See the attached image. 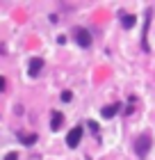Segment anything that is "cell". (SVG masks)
I'll list each match as a JSON object with an SVG mask.
<instances>
[{
    "label": "cell",
    "instance_id": "obj_5",
    "mask_svg": "<svg viewBox=\"0 0 155 160\" xmlns=\"http://www.w3.org/2000/svg\"><path fill=\"white\" fill-rule=\"evenodd\" d=\"M62 121H64L62 112H53V121H50V128H53V130H60V128H62Z\"/></svg>",
    "mask_w": 155,
    "mask_h": 160
},
{
    "label": "cell",
    "instance_id": "obj_3",
    "mask_svg": "<svg viewBox=\"0 0 155 160\" xmlns=\"http://www.w3.org/2000/svg\"><path fill=\"white\" fill-rule=\"evenodd\" d=\"M73 34H75V41L80 43V46H91V34L85 30V28H75V30H73Z\"/></svg>",
    "mask_w": 155,
    "mask_h": 160
},
{
    "label": "cell",
    "instance_id": "obj_7",
    "mask_svg": "<svg viewBox=\"0 0 155 160\" xmlns=\"http://www.w3.org/2000/svg\"><path fill=\"white\" fill-rule=\"evenodd\" d=\"M121 23H123V28H132V25H135V16H132V14H125Z\"/></svg>",
    "mask_w": 155,
    "mask_h": 160
},
{
    "label": "cell",
    "instance_id": "obj_9",
    "mask_svg": "<svg viewBox=\"0 0 155 160\" xmlns=\"http://www.w3.org/2000/svg\"><path fill=\"white\" fill-rule=\"evenodd\" d=\"M71 98H73L71 92H64V94H62V101H71Z\"/></svg>",
    "mask_w": 155,
    "mask_h": 160
},
{
    "label": "cell",
    "instance_id": "obj_4",
    "mask_svg": "<svg viewBox=\"0 0 155 160\" xmlns=\"http://www.w3.org/2000/svg\"><path fill=\"white\" fill-rule=\"evenodd\" d=\"M41 69H43V60H41V57H32L30 64H27V73H30L32 78H36Z\"/></svg>",
    "mask_w": 155,
    "mask_h": 160
},
{
    "label": "cell",
    "instance_id": "obj_1",
    "mask_svg": "<svg viewBox=\"0 0 155 160\" xmlns=\"http://www.w3.org/2000/svg\"><path fill=\"white\" fill-rule=\"evenodd\" d=\"M148 149H151V137L148 135H139L137 137V142H135V151H137V156H146V153H148Z\"/></svg>",
    "mask_w": 155,
    "mask_h": 160
},
{
    "label": "cell",
    "instance_id": "obj_8",
    "mask_svg": "<svg viewBox=\"0 0 155 160\" xmlns=\"http://www.w3.org/2000/svg\"><path fill=\"white\" fill-rule=\"evenodd\" d=\"M18 137H21V142H23V144H34L36 142V135H23V133H21Z\"/></svg>",
    "mask_w": 155,
    "mask_h": 160
},
{
    "label": "cell",
    "instance_id": "obj_6",
    "mask_svg": "<svg viewBox=\"0 0 155 160\" xmlns=\"http://www.w3.org/2000/svg\"><path fill=\"white\" fill-rule=\"evenodd\" d=\"M116 110H119V105H107V108H103V117H105V119H112L114 117V114H116Z\"/></svg>",
    "mask_w": 155,
    "mask_h": 160
},
{
    "label": "cell",
    "instance_id": "obj_11",
    "mask_svg": "<svg viewBox=\"0 0 155 160\" xmlns=\"http://www.w3.org/2000/svg\"><path fill=\"white\" fill-rule=\"evenodd\" d=\"M0 92H5V78L0 76Z\"/></svg>",
    "mask_w": 155,
    "mask_h": 160
},
{
    "label": "cell",
    "instance_id": "obj_10",
    "mask_svg": "<svg viewBox=\"0 0 155 160\" xmlns=\"http://www.w3.org/2000/svg\"><path fill=\"white\" fill-rule=\"evenodd\" d=\"M5 160H18V156H16V153H9V156H7Z\"/></svg>",
    "mask_w": 155,
    "mask_h": 160
},
{
    "label": "cell",
    "instance_id": "obj_2",
    "mask_svg": "<svg viewBox=\"0 0 155 160\" xmlns=\"http://www.w3.org/2000/svg\"><path fill=\"white\" fill-rule=\"evenodd\" d=\"M80 140H82V128L75 126V128L69 130V135H66V147H69V149H75L78 144H80Z\"/></svg>",
    "mask_w": 155,
    "mask_h": 160
}]
</instances>
